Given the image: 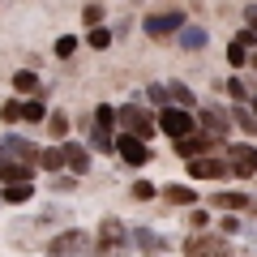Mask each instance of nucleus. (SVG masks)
<instances>
[{
  "label": "nucleus",
  "mask_w": 257,
  "mask_h": 257,
  "mask_svg": "<svg viewBox=\"0 0 257 257\" xmlns=\"http://www.w3.org/2000/svg\"><path fill=\"white\" fill-rule=\"evenodd\" d=\"M219 227H223V231H240V219H231V214H223V219H219Z\"/></svg>",
  "instance_id": "obj_35"
},
{
  "label": "nucleus",
  "mask_w": 257,
  "mask_h": 257,
  "mask_svg": "<svg viewBox=\"0 0 257 257\" xmlns=\"http://www.w3.org/2000/svg\"><path fill=\"white\" fill-rule=\"evenodd\" d=\"M124 240H128L124 223H120V219H103V227H99V248H124Z\"/></svg>",
  "instance_id": "obj_10"
},
{
  "label": "nucleus",
  "mask_w": 257,
  "mask_h": 257,
  "mask_svg": "<svg viewBox=\"0 0 257 257\" xmlns=\"http://www.w3.org/2000/svg\"><path fill=\"white\" fill-rule=\"evenodd\" d=\"M146 35L150 39H163V35H180V26H184V13L180 9H167V13H150L146 22Z\"/></svg>",
  "instance_id": "obj_6"
},
{
  "label": "nucleus",
  "mask_w": 257,
  "mask_h": 257,
  "mask_svg": "<svg viewBox=\"0 0 257 257\" xmlns=\"http://www.w3.org/2000/svg\"><path fill=\"white\" fill-rule=\"evenodd\" d=\"M197 124H206V128L214 133V138H219V133H227V124H231V120L223 116V111H202V116H197Z\"/></svg>",
  "instance_id": "obj_17"
},
{
  "label": "nucleus",
  "mask_w": 257,
  "mask_h": 257,
  "mask_svg": "<svg viewBox=\"0 0 257 257\" xmlns=\"http://www.w3.org/2000/svg\"><path fill=\"white\" fill-rule=\"evenodd\" d=\"M82 18H86V26H99V22H103V9H99V5H86Z\"/></svg>",
  "instance_id": "obj_32"
},
{
  "label": "nucleus",
  "mask_w": 257,
  "mask_h": 257,
  "mask_svg": "<svg viewBox=\"0 0 257 257\" xmlns=\"http://www.w3.org/2000/svg\"><path fill=\"white\" fill-rule=\"evenodd\" d=\"M189 223H193V227H197V231H202L206 223H210V214H206V210H189Z\"/></svg>",
  "instance_id": "obj_33"
},
{
  "label": "nucleus",
  "mask_w": 257,
  "mask_h": 257,
  "mask_svg": "<svg viewBox=\"0 0 257 257\" xmlns=\"http://www.w3.org/2000/svg\"><path fill=\"white\" fill-rule=\"evenodd\" d=\"M73 52H77V39L73 35H60V39H56V56H60V60H69Z\"/></svg>",
  "instance_id": "obj_27"
},
{
  "label": "nucleus",
  "mask_w": 257,
  "mask_h": 257,
  "mask_svg": "<svg viewBox=\"0 0 257 257\" xmlns=\"http://www.w3.org/2000/svg\"><path fill=\"white\" fill-rule=\"evenodd\" d=\"M133 240H138L146 253H163V248H167V240L159 236V231H150V227H138V231H133Z\"/></svg>",
  "instance_id": "obj_14"
},
{
  "label": "nucleus",
  "mask_w": 257,
  "mask_h": 257,
  "mask_svg": "<svg viewBox=\"0 0 257 257\" xmlns=\"http://www.w3.org/2000/svg\"><path fill=\"white\" fill-rule=\"evenodd\" d=\"M26 120H30V124L47 120V107H43V99H39V94H30V103H26Z\"/></svg>",
  "instance_id": "obj_24"
},
{
  "label": "nucleus",
  "mask_w": 257,
  "mask_h": 257,
  "mask_svg": "<svg viewBox=\"0 0 257 257\" xmlns=\"http://www.w3.org/2000/svg\"><path fill=\"white\" fill-rule=\"evenodd\" d=\"M86 43H90L94 52H107V47H111V30H103V26H90V35H86Z\"/></svg>",
  "instance_id": "obj_22"
},
{
  "label": "nucleus",
  "mask_w": 257,
  "mask_h": 257,
  "mask_svg": "<svg viewBox=\"0 0 257 257\" xmlns=\"http://www.w3.org/2000/svg\"><path fill=\"white\" fill-rule=\"evenodd\" d=\"M133 197H138V202H150V197H155V184H150V180H138V184H133Z\"/></svg>",
  "instance_id": "obj_30"
},
{
  "label": "nucleus",
  "mask_w": 257,
  "mask_h": 257,
  "mask_svg": "<svg viewBox=\"0 0 257 257\" xmlns=\"http://www.w3.org/2000/svg\"><path fill=\"white\" fill-rule=\"evenodd\" d=\"M184 163H189L193 180H223V176H236V172H231V159H206V155H197V159H184Z\"/></svg>",
  "instance_id": "obj_3"
},
{
  "label": "nucleus",
  "mask_w": 257,
  "mask_h": 257,
  "mask_svg": "<svg viewBox=\"0 0 257 257\" xmlns=\"http://www.w3.org/2000/svg\"><path fill=\"white\" fill-rule=\"evenodd\" d=\"M244 22H248L253 30H257V5H248V9H244Z\"/></svg>",
  "instance_id": "obj_36"
},
{
  "label": "nucleus",
  "mask_w": 257,
  "mask_h": 257,
  "mask_svg": "<svg viewBox=\"0 0 257 257\" xmlns=\"http://www.w3.org/2000/svg\"><path fill=\"white\" fill-rule=\"evenodd\" d=\"M0 116L9 120V124H18V120H26V103H18V99H9V103H5V111H0Z\"/></svg>",
  "instance_id": "obj_26"
},
{
  "label": "nucleus",
  "mask_w": 257,
  "mask_h": 257,
  "mask_svg": "<svg viewBox=\"0 0 257 257\" xmlns=\"http://www.w3.org/2000/svg\"><path fill=\"white\" fill-rule=\"evenodd\" d=\"M231 159V172L240 176V180H248V176H257V150L253 146H223Z\"/></svg>",
  "instance_id": "obj_8"
},
{
  "label": "nucleus",
  "mask_w": 257,
  "mask_h": 257,
  "mask_svg": "<svg viewBox=\"0 0 257 257\" xmlns=\"http://www.w3.org/2000/svg\"><path fill=\"white\" fill-rule=\"evenodd\" d=\"M184 253L189 257H231V248H227L223 236H197V240L184 244Z\"/></svg>",
  "instance_id": "obj_7"
},
{
  "label": "nucleus",
  "mask_w": 257,
  "mask_h": 257,
  "mask_svg": "<svg viewBox=\"0 0 257 257\" xmlns=\"http://www.w3.org/2000/svg\"><path fill=\"white\" fill-rule=\"evenodd\" d=\"M13 90L18 94H39V77L30 69H22V73H13Z\"/></svg>",
  "instance_id": "obj_18"
},
{
  "label": "nucleus",
  "mask_w": 257,
  "mask_h": 257,
  "mask_svg": "<svg viewBox=\"0 0 257 257\" xmlns=\"http://www.w3.org/2000/svg\"><path fill=\"white\" fill-rule=\"evenodd\" d=\"M0 155H5V159H26V163H35V146H30L26 138H18V133H9V138L0 142Z\"/></svg>",
  "instance_id": "obj_11"
},
{
  "label": "nucleus",
  "mask_w": 257,
  "mask_h": 257,
  "mask_svg": "<svg viewBox=\"0 0 257 257\" xmlns=\"http://www.w3.org/2000/svg\"><path fill=\"white\" fill-rule=\"evenodd\" d=\"M193 107H180V103H176V107H163L159 111V128H163L167 138H184V133H193V128H197V116H189Z\"/></svg>",
  "instance_id": "obj_1"
},
{
  "label": "nucleus",
  "mask_w": 257,
  "mask_h": 257,
  "mask_svg": "<svg viewBox=\"0 0 257 257\" xmlns=\"http://www.w3.org/2000/svg\"><path fill=\"white\" fill-rule=\"evenodd\" d=\"M82 257H86V253H82Z\"/></svg>",
  "instance_id": "obj_37"
},
{
  "label": "nucleus",
  "mask_w": 257,
  "mask_h": 257,
  "mask_svg": "<svg viewBox=\"0 0 257 257\" xmlns=\"http://www.w3.org/2000/svg\"><path fill=\"white\" fill-rule=\"evenodd\" d=\"M52 189H56V193H73V189H77V172H73V176H56Z\"/></svg>",
  "instance_id": "obj_28"
},
{
  "label": "nucleus",
  "mask_w": 257,
  "mask_h": 257,
  "mask_svg": "<svg viewBox=\"0 0 257 257\" xmlns=\"http://www.w3.org/2000/svg\"><path fill=\"white\" fill-rule=\"evenodd\" d=\"M120 128H124V133H138V138H155L159 120L146 116L138 103H124V107H120Z\"/></svg>",
  "instance_id": "obj_2"
},
{
  "label": "nucleus",
  "mask_w": 257,
  "mask_h": 257,
  "mask_svg": "<svg viewBox=\"0 0 257 257\" xmlns=\"http://www.w3.org/2000/svg\"><path fill=\"white\" fill-rule=\"evenodd\" d=\"M69 167H73L77 176L90 172V155H86V146H69Z\"/></svg>",
  "instance_id": "obj_21"
},
{
  "label": "nucleus",
  "mask_w": 257,
  "mask_h": 257,
  "mask_svg": "<svg viewBox=\"0 0 257 257\" xmlns=\"http://www.w3.org/2000/svg\"><path fill=\"white\" fill-rule=\"evenodd\" d=\"M214 206L219 210H253V197H244V193H214Z\"/></svg>",
  "instance_id": "obj_13"
},
{
  "label": "nucleus",
  "mask_w": 257,
  "mask_h": 257,
  "mask_svg": "<svg viewBox=\"0 0 257 257\" xmlns=\"http://www.w3.org/2000/svg\"><path fill=\"white\" fill-rule=\"evenodd\" d=\"M167 90H172V99L180 103V107H197V94H193L189 86H180V82H172V86H167Z\"/></svg>",
  "instance_id": "obj_23"
},
{
  "label": "nucleus",
  "mask_w": 257,
  "mask_h": 257,
  "mask_svg": "<svg viewBox=\"0 0 257 257\" xmlns=\"http://www.w3.org/2000/svg\"><path fill=\"white\" fill-rule=\"evenodd\" d=\"M150 103H167V99H172V90H163V86H150Z\"/></svg>",
  "instance_id": "obj_34"
},
{
  "label": "nucleus",
  "mask_w": 257,
  "mask_h": 257,
  "mask_svg": "<svg viewBox=\"0 0 257 257\" xmlns=\"http://www.w3.org/2000/svg\"><path fill=\"white\" fill-rule=\"evenodd\" d=\"M64 133H69V120H64V116H60V111H52V138H56V142H60V138H64Z\"/></svg>",
  "instance_id": "obj_31"
},
{
  "label": "nucleus",
  "mask_w": 257,
  "mask_h": 257,
  "mask_svg": "<svg viewBox=\"0 0 257 257\" xmlns=\"http://www.w3.org/2000/svg\"><path fill=\"white\" fill-rule=\"evenodd\" d=\"M0 180H5V184L30 180V163H26V159H5V163H0Z\"/></svg>",
  "instance_id": "obj_12"
},
{
  "label": "nucleus",
  "mask_w": 257,
  "mask_h": 257,
  "mask_svg": "<svg viewBox=\"0 0 257 257\" xmlns=\"http://www.w3.org/2000/svg\"><path fill=\"white\" fill-rule=\"evenodd\" d=\"M202 150H219V138H197V133H184V138H176V155L180 159H197Z\"/></svg>",
  "instance_id": "obj_9"
},
{
  "label": "nucleus",
  "mask_w": 257,
  "mask_h": 257,
  "mask_svg": "<svg viewBox=\"0 0 257 257\" xmlns=\"http://www.w3.org/2000/svg\"><path fill=\"white\" fill-rule=\"evenodd\" d=\"M86 248H90V236L86 231H60L52 240V248H47V257H82Z\"/></svg>",
  "instance_id": "obj_5"
},
{
  "label": "nucleus",
  "mask_w": 257,
  "mask_h": 257,
  "mask_svg": "<svg viewBox=\"0 0 257 257\" xmlns=\"http://www.w3.org/2000/svg\"><path fill=\"white\" fill-rule=\"evenodd\" d=\"M227 94H231L236 103H244V99H248V86L240 82V77H231V82H227Z\"/></svg>",
  "instance_id": "obj_29"
},
{
  "label": "nucleus",
  "mask_w": 257,
  "mask_h": 257,
  "mask_svg": "<svg viewBox=\"0 0 257 257\" xmlns=\"http://www.w3.org/2000/svg\"><path fill=\"white\" fill-rule=\"evenodd\" d=\"M231 116H236V124L244 128V133H257V116L248 107H231Z\"/></svg>",
  "instance_id": "obj_25"
},
{
  "label": "nucleus",
  "mask_w": 257,
  "mask_h": 257,
  "mask_svg": "<svg viewBox=\"0 0 257 257\" xmlns=\"http://www.w3.org/2000/svg\"><path fill=\"white\" fill-rule=\"evenodd\" d=\"M163 197H167L172 206H193V202H197V193H193V189H184V184H172V189H167Z\"/></svg>",
  "instance_id": "obj_20"
},
{
  "label": "nucleus",
  "mask_w": 257,
  "mask_h": 257,
  "mask_svg": "<svg viewBox=\"0 0 257 257\" xmlns=\"http://www.w3.org/2000/svg\"><path fill=\"white\" fill-rule=\"evenodd\" d=\"M30 180H18V184H5V193H0V197H5V202H30Z\"/></svg>",
  "instance_id": "obj_19"
},
{
  "label": "nucleus",
  "mask_w": 257,
  "mask_h": 257,
  "mask_svg": "<svg viewBox=\"0 0 257 257\" xmlns=\"http://www.w3.org/2000/svg\"><path fill=\"white\" fill-rule=\"evenodd\" d=\"M180 47H189V52L206 47V30L202 26H180Z\"/></svg>",
  "instance_id": "obj_16"
},
{
  "label": "nucleus",
  "mask_w": 257,
  "mask_h": 257,
  "mask_svg": "<svg viewBox=\"0 0 257 257\" xmlns=\"http://www.w3.org/2000/svg\"><path fill=\"white\" fill-rule=\"evenodd\" d=\"M39 163H43L47 172H56L60 163H69V146H47L43 155H39Z\"/></svg>",
  "instance_id": "obj_15"
},
{
  "label": "nucleus",
  "mask_w": 257,
  "mask_h": 257,
  "mask_svg": "<svg viewBox=\"0 0 257 257\" xmlns=\"http://www.w3.org/2000/svg\"><path fill=\"white\" fill-rule=\"evenodd\" d=\"M116 155H120V163H128V167H142V163H150L146 138H138V133H120V138H116Z\"/></svg>",
  "instance_id": "obj_4"
}]
</instances>
